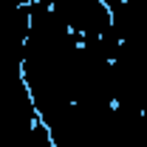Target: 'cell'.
<instances>
[{
  "label": "cell",
  "mask_w": 147,
  "mask_h": 147,
  "mask_svg": "<svg viewBox=\"0 0 147 147\" xmlns=\"http://www.w3.org/2000/svg\"><path fill=\"white\" fill-rule=\"evenodd\" d=\"M42 3L79 37H102L113 28V14L102 0H31Z\"/></svg>",
  "instance_id": "6da1fadb"
},
{
  "label": "cell",
  "mask_w": 147,
  "mask_h": 147,
  "mask_svg": "<svg viewBox=\"0 0 147 147\" xmlns=\"http://www.w3.org/2000/svg\"><path fill=\"white\" fill-rule=\"evenodd\" d=\"M31 0H0V9H17V6H28Z\"/></svg>",
  "instance_id": "7a4b0ae2"
}]
</instances>
